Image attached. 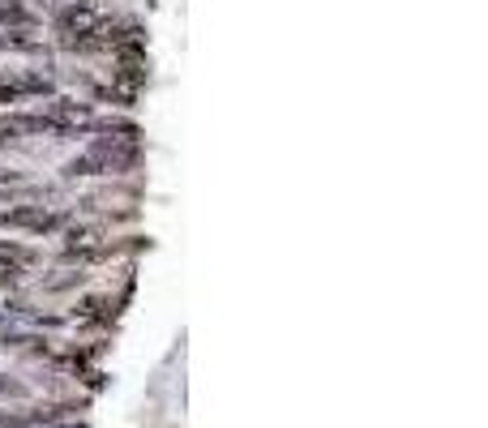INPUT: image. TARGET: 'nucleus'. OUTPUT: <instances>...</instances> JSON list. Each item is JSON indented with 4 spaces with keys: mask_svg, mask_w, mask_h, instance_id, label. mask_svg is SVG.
<instances>
[{
    "mask_svg": "<svg viewBox=\"0 0 488 428\" xmlns=\"http://www.w3.org/2000/svg\"><path fill=\"white\" fill-rule=\"evenodd\" d=\"M0 398H30V386L26 381H18V377H9V372H0Z\"/></svg>",
    "mask_w": 488,
    "mask_h": 428,
    "instance_id": "nucleus-10",
    "label": "nucleus"
},
{
    "mask_svg": "<svg viewBox=\"0 0 488 428\" xmlns=\"http://www.w3.org/2000/svg\"><path fill=\"white\" fill-rule=\"evenodd\" d=\"M13 86H18L21 95H56V86H52V78H47V73H21Z\"/></svg>",
    "mask_w": 488,
    "mask_h": 428,
    "instance_id": "nucleus-7",
    "label": "nucleus"
},
{
    "mask_svg": "<svg viewBox=\"0 0 488 428\" xmlns=\"http://www.w3.org/2000/svg\"><path fill=\"white\" fill-rule=\"evenodd\" d=\"M0 47L4 52H39V39H30V30H4Z\"/></svg>",
    "mask_w": 488,
    "mask_h": 428,
    "instance_id": "nucleus-8",
    "label": "nucleus"
},
{
    "mask_svg": "<svg viewBox=\"0 0 488 428\" xmlns=\"http://www.w3.org/2000/svg\"><path fill=\"white\" fill-rule=\"evenodd\" d=\"M0 227H13V232H56L64 227V214H52L43 206H13V210H0Z\"/></svg>",
    "mask_w": 488,
    "mask_h": 428,
    "instance_id": "nucleus-1",
    "label": "nucleus"
},
{
    "mask_svg": "<svg viewBox=\"0 0 488 428\" xmlns=\"http://www.w3.org/2000/svg\"><path fill=\"white\" fill-rule=\"evenodd\" d=\"M78 411H86V398L81 403H35V407L26 411V420H30V428L35 424H56V420H69V415H78Z\"/></svg>",
    "mask_w": 488,
    "mask_h": 428,
    "instance_id": "nucleus-3",
    "label": "nucleus"
},
{
    "mask_svg": "<svg viewBox=\"0 0 488 428\" xmlns=\"http://www.w3.org/2000/svg\"><path fill=\"white\" fill-rule=\"evenodd\" d=\"M18 283H21V266H18V261H4V257H0V292H13Z\"/></svg>",
    "mask_w": 488,
    "mask_h": 428,
    "instance_id": "nucleus-13",
    "label": "nucleus"
},
{
    "mask_svg": "<svg viewBox=\"0 0 488 428\" xmlns=\"http://www.w3.org/2000/svg\"><path fill=\"white\" fill-rule=\"evenodd\" d=\"M26 343V334L13 330V321H9V312H0V351H18Z\"/></svg>",
    "mask_w": 488,
    "mask_h": 428,
    "instance_id": "nucleus-9",
    "label": "nucleus"
},
{
    "mask_svg": "<svg viewBox=\"0 0 488 428\" xmlns=\"http://www.w3.org/2000/svg\"><path fill=\"white\" fill-rule=\"evenodd\" d=\"M60 172H64V180H81V175H98V167L86 155H78V158H69Z\"/></svg>",
    "mask_w": 488,
    "mask_h": 428,
    "instance_id": "nucleus-11",
    "label": "nucleus"
},
{
    "mask_svg": "<svg viewBox=\"0 0 488 428\" xmlns=\"http://www.w3.org/2000/svg\"><path fill=\"white\" fill-rule=\"evenodd\" d=\"M98 21L103 18H98L95 4H78V0H73V4H60L52 26H56L60 39H81V35H95Z\"/></svg>",
    "mask_w": 488,
    "mask_h": 428,
    "instance_id": "nucleus-2",
    "label": "nucleus"
},
{
    "mask_svg": "<svg viewBox=\"0 0 488 428\" xmlns=\"http://www.w3.org/2000/svg\"><path fill=\"white\" fill-rule=\"evenodd\" d=\"M95 98L116 103V107H137V95H129V90H112V86H95Z\"/></svg>",
    "mask_w": 488,
    "mask_h": 428,
    "instance_id": "nucleus-12",
    "label": "nucleus"
},
{
    "mask_svg": "<svg viewBox=\"0 0 488 428\" xmlns=\"http://www.w3.org/2000/svg\"><path fill=\"white\" fill-rule=\"evenodd\" d=\"M90 283V274L81 270H60V274H52V278H43V292L47 295H60V292H78V287H86Z\"/></svg>",
    "mask_w": 488,
    "mask_h": 428,
    "instance_id": "nucleus-5",
    "label": "nucleus"
},
{
    "mask_svg": "<svg viewBox=\"0 0 488 428\" xmlns=\"http://www.w3.org/2000/svg\"><path fill=\"white\" fill-rule=\"evenodd\" d=\"M18 98H21V90L13 81H0V103H18Z\"/></svg>",
    "mask_w": 488,
    "mask_h": 428,
    "instance_id": "nucleus-15",
    "label": "nucleus"
},
{
    "mask_svg": "<svg viewBox=\"0 0 488 428\" xmlns=\"http://www.w3.org/2000/svg\"><path fill=\"white\" fill-rule=\"evenodd\" d=\"M90 133H107V137H120V141H141V129L133 120H120V116H103V120H90L86 124Z\"/></svg>",
    "mask_w": 488,
    "mask_h": 428,
    "instance_id": "nucleus-4",
    "label": "nucleus"
},
{
    "mask_svg": "<svg viewBox=\"0 0 488 428\" xmlns=\"http://www.w3.org/2000/svg\"><path fill=\"white\" fill-rule=\"evenodd\" d=\"M112 78L124 81V86H129V95H133L137 86H146V81H150V64H116V69H112Z\"/></svg>",
    "mask_w": 488,
    "mask_h": 428,
    "instance_id": "nucleus-6",
    "label": "nucleus"
},
{
    "mask_svg": "<svg viewBox=\"0 0 488 428\" xmlns=\"http://www.w3.org/2000/svg\"><path fill=\"white\" fill-rule=\"evenodd\" d=\"M26 180V172H18V167H0V189H13V184H21Z\"/></svg>",
    "mask_w": 488,
    "mask_h": 428,
    "instance_id": "nucleus-14",
    "label": "nucleus"
}]
</instances>
